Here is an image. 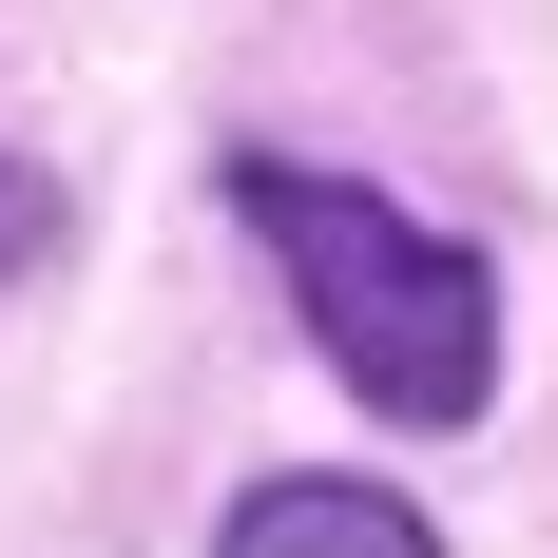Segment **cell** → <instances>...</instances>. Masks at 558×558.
<instances>
[{"instance_id": "1", "label": "cell", "mask_w": 558, "mask_h": 558, "mask_svg": "<svg viewBox=\"0 0 558 558\" xmlns=\"http://www.w3.org/2000/svg\"><path fill=\"white\" fill-rule=\"evenodd\" d=\"M231 193H251V231H270L308 347H328L386 424H482V386H501V289H482L462 231L386 213V193H347V173H289V155H251Z\"/></svg>"}, {"instance_id": "2", "label": "cell", "mask_w": 558, "mask_h": 558, "mask_svg": "<svg viewBox=\"0 0 558 558\" xmlns=\"http://www.w3.org/2000/svg\"><path fill=\"white\" fill-rule=\"evenodd\" d=\"M231 558H444L386 482H251L231 501Z\"/></svg>"}, {"instance_id": "3", "label": "cell", "mask_w": 558, "mask_h": 558, "mask_svg": "<svg viewBox=\"0 0 558 558\" xmlns=\"http://www.w3.org/2000/svg\"><path fill=\"white\" fill-rule=\"evenodd\" d=\"M39 251H58V193H39L20 155H0V270H39Z\"/></svg>"}]
</instances>
